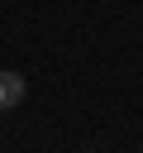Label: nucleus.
<instances>
[{"instance_id": "1", "label": "nucleus", "mask_w": 143, "mask_h": 153, "mask_svg": "<svg viewBox=\"0 0 143 153\" xmlns=\"http://www.w3.org/2000/svg\"><path fill=\"white\" fill-rule=\"evenodd\" d=\"M24 91H29V81L19 72H0V110H14L24 100Z\"/></svg>"}]
</instances>
